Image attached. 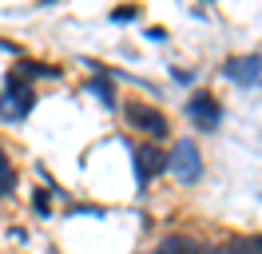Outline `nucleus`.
I'll return each mask as SVG.
<instances>
[{"label": "nucleus", "mask_w": 262, "mask_h": 254, "mask_svg": "<svg viewBox=\"0 0 262 254\" xmlns=\"http://www.w3.org/2000/svg\"><path fill=\"white\" fill-rule=\"evenodd\" d=\"M36 103V92L28 88V79L20 72H8L4 76V92H0V119L4 123H20Z\"/></svg>", "instance_id": "f257e3e1"}, {"label": "nucleus", "mask_w": 262, "mask_h": 254, "mask_svg": "<svg viewBox=\"0 0 262 254\" xmlns=\"http://www.w3.org/2000/svg\"><path fill=\"white\" fill-rule=\"evenodd\" d=\"M123 119H127L135 131H143L147 139H167V135H171V119H167L159 108L143 103V99H127V103H123Z\"/></svg>", "instance_id": "f03ea898"}, {"label": "nucleus", "mask_w": 262, "mask_h": 254, "mask_svg": "<svg viewBox=\"0 0 262 254\" xmlns=\"http://www.w3.org/2000/svg\"><path fill=\"white\" fill-rule=\"evenodd\" d=\"M167 171L175 175L179 183H199V175H203V155H199L195 139H179L171 147V155H167Z\"/></svg>", "instance_id": "7ed1b4c3"}, {"label": "nucleus", "mask_w": 262, "mask_h": 254, "mask_svg": "<svg viewBox=\"0 0 262 254\" xmlns=\"http://www.w3.org/2000/svg\"><path fill=\"white\" fill-rule=\"evenodd\" d=\"M187 115H191L195 127H203V131H219V123H223V103H219L211 92H195L187 99Z\"/></svg>", "instance_id": "20e7f679"}, {"label": "nucleus", "mask_w": 262, "mask_h": 254, "mask_svg": "<svg viewBox=\"0 0 262 254\" xmlns=\"http://www.w3.org/2000/svg\"><path fill=\"white\" fill-rule=\"evenodd\" d=\"M223 76H227L230 83H243V88L258 83V76H262V56H258V52H246V56H227V60H223Z\"/></svg>", "instance_id": "39448f33"}, {"label": "nucleus", "mask_w": 262, "mask_h": 254, "mask_svg": "<svg viewBox=\"0 0 262 254\" xmlns=\"http://www.w3.org/2000/svg\"><path fill=\"white\" fill-rule=\"evenodd\" d=\"M131 159H135V179H139V187H147L155 175H163V171H167V155L155 147V143L135 147V151H131Z\"/></svg>", "instance_id": "423d86ee"}, {"label": "nucleus", "mask_w": 262, "mask_h": 254, "mask_svg": "<svg viewBox=\"0 0 262 254\" xmlns=\"http://www.w3.org/2000/svg\"><path fill=\"white\" fill-rule=\"evenodd\" d=\"M155 254H207V246L191 235H167V238H159V250Z\"/></svg>", "instance_id": "0eeeda50"}, {"label": "nucleus", "mask_w": 262, "mask_h": 254, "mask_svg": "<svg viewBox=\"0 0 262 254\" xmlns=\"http://www.w3.org/2000/svg\"><path fill=\"white\" fill-rule=\"evenodd\" d=\"M207 254H262V235H234L230 242H223Z\"/></svg>", "instance_id": "6e6552de"}, {"label": "nucleus", "mask_w": 262, "mask_h": 254, "mask_svg": "<svg viewBox=\"0 0 262 254\" xmlns=\"http://www.w3.org/2000/svg\"><path fill=\"white\" fill-rule=\"evenodd\" d=\"M92 95H99L103 108H115V92H112V72L99 64L96 68V79H92Z\"/></svg>", "instance_id": "1a4fd4ad"}, {"label": "nucleus", "mask_w": 262, "mask_h": 254, "mask_svg": "<svg viewBox=\"0 0 262 254\" xmlns=\"http://www.w3.org/2000/svg\"><path fill=\"white\" fill-rule=\"evenodd\" d=\"M16 190V171H12V163L4 155V147H0V199H8Z\"/></svg>", "instance_id": "9d476101"}, {"label": "nucleus", "mask_w": 262, "mask_h": 254, "mask_svg": "<svg viewBox=\"0 0 262 254\" xmlns=\"http://www.w3.org/2000/svg\"><path fill=\"white\" fill-rule=\"evenodd\" d=\"M20 76H60V68H48V64L24 60V64H20Z\"/></svg>", "instance_id": "9b49d317"}, {"label": "nucleus", "mask_w": 262, "mask_h": 254, "mask_svg": "<svg viewBox=\"0 0 262 254\" xmlns=\"http://www.w3.org/2000/svg\"><path fill=\"white\" fill-rule=\"evenodd\" d=\"M112 20H115V24H127V20H139V8H135V4H131V8H115V12H112Z\"/></svg>", "instance_id": "f8f14e48"}, {"label": "nucleus", "mask_w": 262, "mask_h": 254, "mask_svg": "<svg viewBox=\"0 0 262 254\" xmlns=\"http://www.w3.org/2000/svg\"><path fill=\"white\" fill-rule=\"evenodd\" d=\"M32 206L40 210V215H48V199H44V195H36V199H32Z\"/></svg>", "instance_id": "ddd939ff"}]
</instances>
